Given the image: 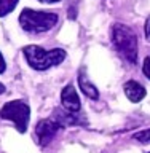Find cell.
<instances>
[{
    "label": "cell",
    "instance_id": "obj_5",
    "mask_svg": "<svg viewBox=\"0 0 150 153\" xmlns=\"http://www.w3.org/2000/svg\"><path fill=\"white\" fill-rule=\"evenodd\" d=\"M61 129V124L56 121V120H42V121L37 123L35 126V136H37V142L40 145H46L50 143L54 136L57 134V131Z\"/></svg>",
    "mask_w": 150,
    "mask_h": 153
},
{
    "label": "cell",
    "instance_id": "obj_17",
    "mask_svg": "<svg viewBox=\"0 0 150 153\" xmlns=\"http://www.w3.org/2000/svg\"><path fill=\"white\" fill-rule=\"evenodd\" d=\"M149 153H150V152H149Z\"/></svg>",
    "mask_w": 150,
    "mask_h": 153
},
{
    "label": "cell",
    "instance_id": "obj_1",
    "mask_svg": "<svg viewBox=\"0 0 150 153\" xmlns=\"http://www.w3.org/2000/svg\"><path fill=\"white\" fill-rule=\"evenodd\" d=\"M112 43L120 56L129 64L137 61V37L131 27L125 24H113L112 27Z\"/></svg>",
    "mask_w": 150,
    "mask_h": 153
},
{
    "label": "cell",
    "instance_id": "obj_10",
    "mask_svg": "<svg viewBox=\"0 0 150 153\" xmlns=\"http://www.w3.org/2000/svg\"><path fill=\"white\" fill-rule=\"evenodd\" d=\"M19 0H0V18L7 16L8 13H11L14 7L18 5Z\"/></svg>",
    "mask_w": 150,
    "mask_h": 153
},
{
    "label": "cell",
    "instance_id": "obj_13",
    "mask_svg": "<svg viewBox=\"0 0 150 153\" xmlns=\"http://www.w3.org/2000/svg\"><path fill=\"white\" fill-rule=\"evenodd\" d=\"M146 38L150 42V16L147 18V21H146Z\"/></svg>",
    "mask_w": 150,
    "mask_h": 153
},
{
    "label": "cell",
    "instance_id": "obj_6",
    "mask_svg": "<svg viewBox=\"0 0 150 153\" xmlns=\"http://www.w3.org/2000/svg\"><path fill=\"white\" fill-rule=\"evenodd\" d=\"M61 102H62V108L69 113H78L81 108L80 104V97L77 94V91L74 88V85H67L61 93Z\"/></svg>",
    "mask_w": 150,
    "mask_h": 153
},
{
    "label": "cell",
    "instance_id": "obj_3",
    "mask_svg": "<svg viewBox=\"0 0 150 153\" xmlns=\"http://www.w3.org/2000/svg\"><path fill=\"white\" fill-rule=\"evenodd\" d=\"M57 22V14L51 11H35L26 8L19 14V24L24 30L32 33H40L53 29Z\"/></svg>",
    "mask_w": 150,
    "mask_h": 153
},
{
    "label": "cell",
    "instance_id": "obj_11",
    "mask_svg": "<svg viewBox=\"0 0 150 153\" xmlns=\"http://www.w3.org/2000/svg\"><path fill=\"white\" fill-rule=\"evenodd\" d=\"M134 139L137 142H142V143H150V129H146V131L134 134Z\"/></svg>",
    "mask_w": 150,
    "mask_h": 153
},
{
    "label": "cell",
    "instance_id": "obj_16",
    "mask_svg": "<svg viewBox=\"0 0 150 153\" xmlns=\"http://www.w3.org/2000/svg\"><path fill=\"white\" fill-rule=\"evenodd\" d=\"M3 93H5V86L0 83V94H3Z\"/></svg>",
    "mask_w": 150,
    "mask_h": 153
},
{
    "label": "cell",
    "instance_id": "obj_4",
    "mask_svg": "<svg viewBox=\"0 0 150 153\" xmlns=\"http://www.w3.org/2000/svg\"><path fill=\"white\" fill-rule=\"evenodd\" d=\"M0 118L13 121L18 132H26L29 126V118H31V108L24 100H11L2 107Z\"/></svg>",
    "mask_w": 150,
    "mask_h": 153
},
{
    "label": "cell",
    "instance_id": "obj_9",
    "mask_svg": "<svg viewBox=\"0 0 150 153\" xmlns=\"http://www.w3.org/2000/svg\"><path fill=\"white\" fill-rule=\"evenodd\" d=\"M56 121L61 124V126H74V124H86L85 118H81V115L78 113H69V112H61V110H56Z\"/></svg>",
    "mask_w": 150,
    "mask_h": 153
},
{
    "label": "cell",
    "instance_id": "obj_15",
    "mask_svg": "<svg viewBox=\"0 0 150 153\" xmlns=\"http://www.w3.org/2000/svg\"><path fill=\"white\" fill-rule=\"evenodd\" d=\"M42 3H57L59 0H40Z\"/></svg>",
    "mask_w": 150,
    "mask_h": 153
},
{
    "label": "cell",
    "instance_id": "obj_2",
    "mask_svg": "<svg viewBox=\"0 0 150 153\" xmlns=\"http://www.w3.org/2000/svg\"><path fill=\"white\" fill-rule=\"evenodd\" d=\"M22 51H24V56H26L27 64L35 70H46L50 67L61 64L66 59V51L61 50V48H54V50L46 51L42 46L29 45Z\"/></svg>",
    "mask_w": 150,
    "mask_h": 153
},
{
    "label": "cell",
    "instance_id": "obj_12",
    "mask_svg": "<svg viewBox=\"0 0 150 153\" xmlns=\"http://www.w3.org/2000/svg\"><path fill=\"white\" fill-rule=\"evenodd\" d=\"M142 72L144 75L147 76V78L150 80V57H146L144 59V65H142Z\"/></svg>",
    "mask_w": 150,
    "mask_h": 153
},
{
    "label": "cell",
    "instance_id": "obj_8",
    "mask_svg": "<svg viewBox=\"0 0 150 153\" xmlns=\"http://www.w3.org/2000/svg\"><path fill=\"white\" fill-rule=\"evenodd\" d=\"M78 86H80V89L83 91V94L86 97H90V99H98L99 97V91L88 80V76L85 74V69H80V72H78Z\"/></svg>",
    "mask_w": 150,
    "mask_h": 153
},
{
    "label": "cell",
    "instance_id": "obj_7",
    "mask_svg": "<svg viewBox=\"0 0 150 153\" xmlns=\"http://www.w3.org/2000/svg\"><path fill=\"white\" fill-rule=\"evenodd\" d=\"M125 94H126V97L131 100V102H141V100L146 97V88L137 83V81L134 80H129L125 83Z\"/></svg>",
    "mask_w": 150,
    "mask_h": 153
},
{
    "label": "cell",
    "instance_id": "obj_14",
    "mask_svg": "<svg viewBox=\"0 0 150 153\" xmlns=\"http://www.w3.org/2000/svg\"><path fill=\"white\" fill-rule=\"evenodd\" d=\"M5 69H7V64H5V59H3L2 53H0V74H3Z\"/></svg>",
    "mask_w": 150,
    "mask_h": 153
}]
</instances>
